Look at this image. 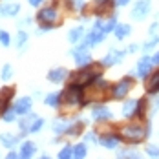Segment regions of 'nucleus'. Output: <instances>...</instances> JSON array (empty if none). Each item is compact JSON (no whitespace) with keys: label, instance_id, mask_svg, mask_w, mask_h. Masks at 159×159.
Here are the masks:
<instances>
[{"label":"nucleus","instance_id":"f704fd0d","mask_svg":"<svg viewBox=\"0 0 159 159\" xmlns=\"http://www.w3.org/2000/svg\"><path fill=\"white\" fill-rule=\"evenodd\" d=\"M0 79L2 80H11L13 79V66L11 64H4L2 71H0Z\"/></svg>","mask_w":159,"mask_h":159},{"label":"nucleus","instance_id":"412c9836","mask_svg":"<svg viewBox=\"0 0 159 159\" xmlns=\"http://www.w3.org/2000/svg\"><path fill=\"white\" fill-rule=\"evenodd\" d=\"M18 11H20V4H16V2L0 6V16H16Z\"/></svg>","mask_w":159,"mask_h":159},{"label":"nucleus","instance_id":"20e7f679","mask_svg":"<svg viewBox=\"0 0 159 159\" xmlns=\"http://www.w3.org/2000/svg\"><path fill=\"white\" fill-rule=\"evenodd\" d=\"M101 64L99 66H93V62L90 64V66H84V68H80L77 73H71L70 77H71V82H77L80 86H88V84H92L95 79L101 77Z\"/></svg>","mask_w":159,"mask_h":159},{"label":"nucleus","instance_id":"c03bdc74","mask_svg":"<svg viewBox=\"0 0 159 159\" xmlns=\"http://www.w3.org/2000/svg\"><path fill=\"white\" fill-rule=\"evenodd\" d=\"M157 30H159V22L156 20V22H152V24H150V28H148V35H150V37L157 35Z\"/></svg>","mask_w":159,"mask_h":159},{"label":"nucleus","instance_id":"7ed1b4c3","mask_svg":"<svg viewBox=\"0 0 159 159\" xmlns=\"http://www.w3.org/2000/svg\"><path fill=\"white\" fill-rule=\"evenodd\" d=\"M119 134L123 137L125 143H130V144H139L143 139H146V128L139 123H128V125H123L119 126Z\"/></svg>","mask_w":159,"mask_h":159},{"label":"nucleus","instance_id":"79ce46f5","mask_svg":"<svg viewBox=\"0 0 159 159\" xmlns=\"http://www.w3.org/2000/svg\"><path fill=\"white\" fill-rule=\"evenodd\" d=\"M84 143H99L97 132H88V134H84Z\"/></svg>","mask_w":159,"mask_h":159},{"label":"nucleus","instance_id":"4c0bfd02","mask_svg":"<svg viewBox=\"0 0 159 159\" xmlns=\"http://www.w3.org/2000/svg\"><path fill=\"white\" fill-rule=\"evenodd\" d=\"M0 44L4 48H9V44H11V37H9V33L6 30H0Z\"/></svg>","mask_w":159,"mask_h":159},{"label":"nucleus","instance_id":"4be33fe9","mask_svg":"<svg viewBox=\"0 0 159 159\" xmlns=\"http://www.w3.org/2000/svg\"><path fill=\"white\" fill-rule=\"evenodd\" d=\"M35 152H37V144L33 143V141H24V143L20 144V157L24 159H30L35 156Z\"/></svg>","mask_w":159,"mask_h":159},{"label":"nucleus","instance_id":"a19ab883","mask_svg":"<svg viewBox=\"0 0 159 159\" xmlns=\"http://www.w3.org/2000/svg\"><path fill=\"white\" fill-rule=\"evenodd\" d=\"M59 24H55V22H40V30L39 33H44V31H51V30H55Z\"/></svg>","mask_w":159,"mask_h":159},{"label":"nucleus","instance_id":"1a4fd4ad","mask_svg":"<svg viewBox=\"0 0 159 159\" xmlns=\"http://www.w3.org/2000/svg\"><path fill=\"white\" fill-rule=\"evenodd\" d=\"M113 7H115L113 0H95V2H93L92 11H93V15H95V16L104 18L106 15H108V16L113 15Z\"/></svg>","mask_w":159,"mask_h":159},{"label":"nucleus","instance_id":"ea45409f","mask_svg":"<svg viewBox=\"0 0 159 159\" xmlns=\"http://www.w3.org/2000/svg\"><path fill=\"white\" fill-rule=\"evenodd\" d=\"M146 156H150V157H159V144H148V146H146Z\"/></svg>","mask_w":159,"mask_h":159},{"label":"nucleus","instance_id":"603ef678","mask_svg":"<svg viewBox=\"0 0 159 159\" xmlns=\"http://www.w3.org/2000/svg\"><path fill=\"white\" fill-rule=\"evenodd\" d=\"M152 61H154V64H157V66H159V51H156V53H154Z\"/></svg>","mask_w":159,"mask_h":159},{"label":"nucleus","instance_id":"49530a36","mask_svg":"<svg viewBox=\"0 0 159 159\" xmlns=\"http://www.w3.org/2000/svg\"><path fill=\"white\" fill-rule=\"evenodd\" d=\"M159 110V93H156V99H154V106H152V115L157 113Z\"/></svg>","mask_w":159,"mask_h":159},{"label":"nucleus","instance_id":"72a5a7b5","mask_svg":"<svg viewBox=\"0 0 159 159\" xmlns=\"http://www.w3.org/2000/svg\"><path fill=\"white\" fill-rule=\"evenodd\" d=\"M57 157H59V159H70V157H73V146H71V144H66V146H62V148L59 150Z\"/></svg>","mask_w":159,"mask_h":159},{"label":"nucleus","instance_id":"09e8293b","mask_svg":"<svg viewBox=\"0 0 159 159\" xmlns=\"http://www.w3.org/2000/svg\"><path fill=\"white\" fill-rule=\"evenodd\" d=\"M28 2H30V6H33V7H39L44 0H28Z\"/></svg>","mask_w":159,"mask_h":159},{"label":"nucleus","instance_id":"6ab92c4d","mask_svg":"<svg viewBox=\"0 0 159 159\" xmlns=\"http://www.w3.org/2000/svg\"><path fill=\"white\" fill-rule=\"evenodd\" d=\"M71 121L73 119H55L53 121V125H51V130H53V134H57V135H62V134H66L68 132V128H70V125H71Z\"/></svg>","mask_w":159,"mask_h":159},{"label":"nucleus","instance_id":"c85d7f7f","mask_svg":"<svg viewBox=\"0 0 159 159\" xmlns=\"http://www.w3.org/2000/svg\"><path fill=\"white\" fill-rule=\"evenodd\" d=\"M148 108V99L143 97V99H139V104H137V110L134 113V117L132 119H144V111Z\"/></svg>","mask_w":159,"mask_h":159},{"label":"nucleus","instance_id":"b1692460","mask_svg":"<svg viewBox=\"0 0 159 159\" xmlns=\"http://www.w3.org/2000/svg\"><path fill=\"white\" fill-rule=\"evenodd\" d=\"M84 126H86V121H82V119H73L71 125H70V128H68V132H66V135H70V137L80 135Z\"/></svg>","mask_w":159,"mask_h":159},{"label":"nucleus","instance_id":"5701e85b","mask_svg":"<svg viewBox=\"0 0 159 159\" xmlns=\"http://www.w3.org/2000/svg\"><path fill=\"white\" fill-rule=\"evenodd\" d=\"M137 104H139V99H128L126 102L123 104V117L132 119L135 110H137Z\"/></svg>","mask_w":159,"mask_h":159},{"label":"nucleus","instance_id":"c756f323","mask_svg":"<svg viewBox=\"0 0 159 159\" xmlns=\"http://www.w3.org/2000/svg\"><path fill=\"white\" fill-rule=\"evenodd\" d=\"M157 44H159V35H154L150 40H146L143 46H141V51H143V53H150V51L156 48Z\"/></svg>","mask_w":159,"mask_h":159},{"label":"nucleus","instance_id":"de8ad7c7","mask_svg":"<svg viewBox=\"0 0 159 159\" xmlns=\"http://www.w3.org/2000/svg\"><path fill=\"white\" fill-rule=\"evenodd\" d=\"M132 0H113V4H115V7H125V6H128Z\"/></svg>","mask_w":159,"mask_h":159},{"label":"nucleus","instance_id":"aec40b11","mask_svg":"<svg viewBox=\"0 0 159 159\" xmlns=\"http://www.w3.org/2000/svg\"><path fill=\"white\" fill-rule=\"evenodd\" d=\"M37 117H39L37 113L30 111V113H26L22 119H18V128H20V132H26V134H30V128H31V125L35 123V119H37Z\"/></svg>","mask_w":159,"mask_h":159},{"label":"nucleus","instance_id":"39448f33","mask_svg":"<svg viewBox=\"0 0 159 159\" xmlns=\"http://www.w3.org/2000/svg\"><path fill=\"white\" fill-rule=\"evenodd\" d=\"M134 84H135V80L132 75H128L125 79H121L119 82H115V84H111L110 86V97L111 99H117V101H121V99H125V97L130 93V90L134 88Z\"/></svg>","mask_w":159,"mask_h":159},{"label":"nucleus","instance_id":"8fccbe9b","mask_svg":"<svg viewBox=\"0 0 159 159\" xmlns=\"http://www.w3.org/2000/svg\"><path fill=\"white\" fill-rule=\"evenodd\" d=\"M15 157H20V154H16V152H7V159H15Z\"/></svg>","mask_w":159,"mask_h":159},{"label":"nucleus","instance_id":"2eb2a0df","mask_svg":"<svg viewBox=\"0 0 159 159\" xmlns=\"http://www.w3.org/2000/svg\"><path fill=\"white\" fill-rule=\"evenodd\" d=\"M144 90H146L148 95H156V93H159V70L157 71H152V73L146 77Z\"/></svg>","mask_w":159,"mask_h":159},{"label":"nucleus","instance_id":"a878e982","mask_svg":"<svg viewBox=\"0 0 159 159\" xmlns=\"http://www.w3.org/2000/svg\"><path fill=\"white\" fill-rule=\"evenodd\" d=\"M62 102V92H53L44 97V104H48L49 108H59Z\"/></svg>","mask_w":159,"mask_h":159},{"label":"nucleus","instance_id":"58836bf2","mask_svg":"<svg viewBox=\"0 0 159 159\" xmlns=\"http://www.w3.org/2000/svg\"><path fill=\"white\" fill-rule=\"evenodd\" d=\"M42 126H44V119L37 117V119H35V123L31 125V128H30V134H37V132H40Z\"/></svg>","mask_w":159,"mask_h":159},{"label":"nucleus","instance_id":"f3484780","mask_svg":"<svg viewBox=\"0 0 159 159\" xmlns=\"http://www.w3.org/2000/svg\"><path fill=\"white\" fill-rule=\"evenodd\" d=\"M31 106H33V99L31 97H20V99H16V102L13 104V108L16 110L18 115H26V113H30L31 111Z\"/></svg>","mask_w":159,"mask_h":159},{"label":"nucleus","instance_id":"9b49d317","mask_svg":"<svg viewBox=\"0 0 159 159\" xmlns=\"http://www.w3.org/2000/svg\"><path fill=\"white\" fill-rule=\"evenodd\" d=\"M152 57H148V53H144L143 57L137 61V68H135V75L139 77V79H146L150 73H152Z\"/></svg>","mask_w":159,"mask_h":159},{"label":"nucleus","instance_id":"f257e3e1","mask_svg":"<svg viewBox=\"0 0 159 159\" xmlns=\"http://www.w3.org/2000/svg\"><path fill=\"white\" fill-rule=\"evenodd\" d=\"M108 95H110V84L102 77H99L84 88V106L90 102H104Z\"/></svg>","mask_w":159,"mask_h":159},{"label":"nucleus","instance_id":"4468645a","mask_svg":"<svg viewBox=\"0 0 159 159\" xmlns=\"http://www.w3.org/2000/svg\"><path fill=\"white\" fill-rule=\"evenodd\" d=\"M26 135V132H22V134H11V132H4V134H0V143L4 144L6 148H13L18 144V141L22 139Z\"/></svg>","mask_w":159,"mask_h":159},{"label":"nucleus","instance_id":"a18cd8bd","mask_svg":"<svg viewBox=\"0 0 159 159\" xmlns=\"http://www.w3.org/2000/svg\"><path fill=\"white\" fill-rule=\"evenodd\" d=\"M139 49H141V46H139V44H128L126 51H128V53H137Z\"/></svg>","mask_w":159,"mask_h":159},{"label":"nucleus","instance_id":"f8f14e48","mask_svg":"<svg viewBox=\"0 0 159 159\" xmlns=\"http://www.w3.org/2000/svg\"><path fill=\"white\" fill-rule=\"evenodd\" d=\"M104 39H106V33L102 31L101 28H92V31L86 33V39H84V42L90 46V48H93L97 44H101V42H104Z\"/></svg>","mask_w":159,"mask_h":159},{"label":"nucleus","instance_id":"2f4dec72","mask_svg":"<svg viewBox=\"0 0 159 159\" xmlns=\"http://www.w3.org/2000/svg\"><path fill=\"white\" fill-rule=\"evenodd\" d=\"M86 154H88V146H86V143H79V144L73 146V157L82 159V157H86Z\"/></svg>","mask_w":159,"mask_h":159},{"label":"nucleus","instance_id":"a211bd4d","mask_svg":"<svg viewBox=\"0 0 159 159\" xmlns=\"http://www.w3.org/2000/svg\"><path fill=\"white\" fill-rule=\"evenodd\" d=\"M13 95H15V88H11V86H6V88L0 90V115H2L4 110L9 106Z\"/></svg>","mask_w":159,"mask_h":159},{"label":"nucleus","instance_id":"3c124183","mask_svg":"<svg viewBox=\"0 0 159 159\" xmlns=\"http://www.w3.org/2000/svg\"><path fill=\"white\" fill-rule=\"evenodd\" d=\"M31 24V18L28 16V18H24V20H20V26H30Z\"/></svg>","mask_w":159,"mask_h":159},{"label":"nucleus","instance_id":"423d86ee","mask_svg":"<svg viewBox=\"0 0 159 159\" xmlns=\"http://www.w3.org/2000/svg\"><path fill=\"white\" fill-rule=\"evenodd\" d=\"M121 141H123V137H121L119 130L115 132V128H111V130H102V134H99V144L104 146L106 150H115Z\"/></svg>","mask_w":159,"mask_h":159},{"label":"nucleus","instance_id":"7c9ffc66","mask_svg":"<svg viewBox=\"0 0 159 159\" xmlns=\"http://www.w3.org/2000/svg\"><path fill=\"white\" fill-rule=\"evenodd\" d=\"M16 115H18V113H16L15 108H13V106H7V108L4 110V113H2V121H4V123H13L16 119Z\"/></svg>","mask_w":159,"mask_h":159},{"label":"nucleus","instance_id":"bb28decb","mask_svg":"<svg viewBox=\"0 0 159 159\" xmlns=\"http://www.w3.org/2000/svg\"><path fill=\"white\" fill-rule=\"evenodd\" d=\"M130 33H132L130 24H119V22H117V26H115V30H113V35H115L117 40H125L126 37H130Z\"/></svg>","mask_w":159,"mask_h":159},{"label":"nucleus","instance_id":"9d476101","mask_svg":"<svg viewBox=\"0 0 159 159\" xmlns=\"http://www.w3.org/2000/svg\"><path fill=\"white\" fill-rule=\"evenodd\" d=\"M92 119L97 121V123H110V119H113V113H111V110L106 104L97 102L92 108Z\"/></svg>","mask_w":159,"mask_h":159},{"label":"nucleus","instance_id":"0eeeda50","mask_svg":"<svg viewBox=\"0 0 159 159\" xmlns=\"http://www.w3.org/2000/svg\"><path fill=\"white\" fill-rule=\"evenodd\" d=\"M126 49H117V48H110V51L101 59V66L102 68H111V66H115V64H121L123 62V59L126 57Z\"/></svg>","mask_w":159,"mask_h":159},{"label":"nucleus","instance_id":"c9c22d12","mask_svg":"<svg viewBox=\"0 0 159 159\" xmlns=\"http://www.w3.org/2000/svg\"><path fill=\"white\" fill-rule=\"evenodd\" d=\"M26 42H28V31H22V30H20V31L16 33V48H24V46H26Z\"/></svg>","mask_w":159,"mask_h":159},{"label":"nucleus","instance_id":"dca6fc26","mask_svg":"<svg viewBox=\"0 0 159 159\" xmlns=\"http://www.w3.org/2000/svg\"><path fill=\"white\" fill-rule=\"evenodd\" d=\"M68 77H70V71L66 68H53V70H49V73H48V80L53 82V84H61Z\"/></svg>","mask_w":159,"mask_h":159},{"label":"nucleus","instance_id":"37998d69","mask_svg":"<svg viewBox=\"0 0 159 159\" xmlns=\"http://www.w3.org/2000/svg\"><path fill=\"white\" fill-rule=\"evenodd\" d=\"M86 7V2L84 0H71V9H75V11H82Z\"/></svg>","mask_w":159,"mask_h":159},{"label":"nucleus","instance_id":"f03ea898","mask_svg":"<svg viewBox=\"0 0 159 159\" xmlns=\"http://www.w3.org/2000/svg\"><path fill=\"white\" fill-rule=\"evenodd\" d=\"M68 108H82L84 106V86L77 82H71L62 92V102Z\"/></svg>","mask_w":159,"mask_h":159},{"label":"nucleus","instance_id":"393cba45","mask_svg":"<svg viewBox=\"0 0 159 159\" xmlns=\"http://www.w3.org/2000/svg\"><path fill=\"white\" fill-rule=\"evenodd\" d=\"M73 59H75V64H77L79 68L90 66V64L93 62V59H92V55H90V51H88V49H86V51H79V53H75V55H73Z\"/></svg>","mask_w":159,"mask_h":159},{"label":"nucleus","instance_id":"cd10ccee","mask_svg":"<svg viewBox=\"0 0 159 159\" xmlns=\"http://www.w3.org/2000/svg\"><path fill=\"white\" fill-rule=\"evenodd\" d=\"M82 35H84V28H82V26L71 28V30L68 31V40H70L71 44H77L80 39H82Z\"/></svg>","mask_w":159,"mask_h":159},{"label":"nucleus","instance_id":"ddd939ff","mask_svg":"<svg viewBox=\"0 0 159 159\" xmlns=\"http://www.w3.org/2000/svg\"><path fill=\"white\" fill-rule=\"evenodd\" d=\"M59 11L51 6V7H42L40 11H39V15H37V20L39 22H55V24H59Z\"/></svg>","mask_w":159,"mask_h":159},{"label":"nucleus","instance_id":"e433bc0d","mask_svg":"<svg viewBox=\"0 0 159 159\" xmlns=\"http://www.w3.org/2000/svg\"><path fill=\"white\" fill-rule=\"evenodd\" d=\"M117 157H135V159H139L141 157V154L137 152V150H121V152H117Z\"/></svg>","mask_w":159,"mask_h":159},{"label":"nucleus","instance_id":"473e14b6","mask_svg":"<svg viewBox=\"0 0 159 159\" xmlns=\"http://www.w3.org/2000/svg\"><path fill=\"white\" fill-rule=\"evenodd\" d=\"M115 26H117V16L111 15V16H108V20L102 24V31L108 35V33H111L113 30H115Z\"/></svg>","mask_w":159,"mask_h":159},{"label":"nucleus","instance_id":"6e6552de","mask_svg":"<svg viewBox=\"0 0 159 159\" xmlns=\"http://www.w3.org/2000/svg\"><path fill=\"white\" fill-rule=\"evenodd\" d=\"M150 11H152V4H150V0H137L135 4H134V7H132V18L134 20H137V22H143L146 16L150 15Z\"/></svg>","mask_w":159,"mask_h":159}]
</instances>
